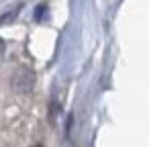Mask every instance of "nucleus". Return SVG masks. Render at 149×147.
Segmentation results:
<instances>
[{
  "mask_svg": "<svg viewBox=\"0 0 149 147\" xmlns=\"http://www.w3.org/2000/svg\"><path fill=\"white\" fill-rule=\"evenodd\" d=\"M2 49H4V43H2V39H0V53H2Z\"/></svg>",
  "mask_w": 149,
  "mask_h": 147,
  "instance_id": "nucleus-1",
  "label": "nucleus"
}]
</instances>
